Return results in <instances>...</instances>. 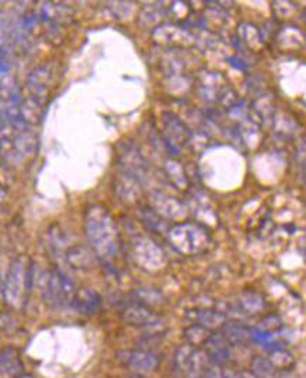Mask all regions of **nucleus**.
I'll use <instances>...</instances> for the list:
<instances>
[{
    "label": "nucleus",
    "mask_w": 306,
    "mask_h": 378,
    "mask_svg": "<svg viewBox=\"0 0 306 378\" xmlns=\"http://www.w3.org/2000/svg\"><path fill=\"white\" fill-rule=\"evenodd\" d=\"M84 231L92 252L103 262H112L119 249L118 228L112 215L102 205H90L84 218Z\"/></svg>",
    "instance_id": "1"
},
{
    "label": "nucleus",
    "mask_w": 306,
    "mask_h": 378,
    "mask_svg": "<svg viewBox=\"0 0 306 378\" xmlns=\"http://www.w3.org/2000/svg\"><path fill=\"white\" fill-rule=\"evenodd\" d=\"M169 239L178 252L187 256L204 253L211 244L210 234L201 225L184 223L169 230Z\"/></svg>",
    "instance_id": "2"
},
{
    "label": "nucleus",
    "mask_w": 306,
    "mask_h": 378,
    "mask_svg": "<svg viewBox=\"0 0 306 378\" xmlns=\"http://www.w3.org/2000/svg\"><path fill=\"white\" fill-rule=\"evenodd\" d=\"M211 365L202 349L184 345L175 354V366L184 378H205Z\"/></svg>",
    "instance_id": "3"
},
{
    "label": "nucleus",
    "mask_w": 306,
    "mask_h": 378,
    "mask_svg": "<svg viewBox=\"0 0 306 378\" xmlns=\"http://www.w3.org/2000/svg\"><path fill=\"white\" fill-rule=\"evenodd\" d=\"M133 259L146 270H160L166 263L162 249L151 239L144 238L133 242Z\"/></svg>",
    "instance_id": "4"
},
{
    "label": "nucleus",
    "mask_w": 306,
    "mask_h": 378,
    "mask_svg": "<svg viewBox=\"0 0 306 378\" xmlns=\"http://www.w3.org/2000/svg\"><path fill=\"white\" fill-rule=\"evenodd\" d=\"M118 359L121 363L131 369L135 374H149L153 372V370L160 366V360L153 352L149 351H127V352H119Z\"/></svg>",
    "instance_id": "5"
},
{
    "label": "nucleus",
    "mask_w": 306,
    "mask_h": 378,
    "mask_svg": "<svg viewBox=\"0 0 306 378\" xmlns=\"http://www.w3.org/2000/svg\"><path fill=\"white\" fill-rule=\"evenodd\" d=\"M75 292L77 290L74 283L68 276L63 274L61 271H57L52 274L51 282H49V296L52 299V303L59 306L73 305Z\"/></svg>",
    "instance_id": "6"
},
{
    "label": "nucleus",
    "mask_w": 306,
    "mask_h": 378,
    "mask_svg": "<svg viewBox=\"0 0 306 378\" xmlns=\"http://www.w3.org/2000/svg\"><path fill=\"white\" fill-rule=\"evenodd\" d=\"M213 365L224 366L231 359V345L220 332L213 331L201 348Z\"/></svg>",
    "instance_id": "7"
},
{
    "label": "nucleus",
    "mask_w": 306,
    "mask_h": 378,
    "mask_svg": "<svg viewBox=\"0 0 306 378\" xmlns=\"http://www.w3.org/2000/svg\"><path fill=\"white\" fill-rule=\"evenodd\" d=\"M73 306L78 312L90 316V314H95L99 308H102V296L92 288L77 290L74 301H73Z\"/></svg>",
    "instance_id": "8"
},
{
    "label": "nucleus",
    "mask_w": 306,
    "mask_h": 378,
    "mask_svg": "<svg viewBox=\"0 0 306 378\" xmlns=\"http://www.w3.org/2000/svg\"><path fill=\"white\" fill-rule=\"evenodd\" d=\"M123 320L126 323L133 325V326H147V325H155L158 320H156L155 312L149 310L146 305L141 303H133L129 305L123 311Z\"/></svg>",
    "instance_id": "9"
},
{
    "label": "nucleus",
    "mask_w": 306,
    "mask_h": 378,
    "mask_svg": "<svg viewBox=\"0 0 306 378\" xmlns=\"http://www.w3.org/2000/svg\"><path fill=\"white\" fill-rule=\"evenodd\" d=\"M219 332L224 335L225 340L229 341L230 345H236V346H244L247 343H250L253 334L251 331L245 328L239 322H231V320H227V322L220 328Z\"/></svg>",
    "instance_id": "10"
},
{
    "label": "nucleus",
    "mask_w": 306,
    "mask_h": 378,
    "mask_svg": "<svg viewBox=\"0 0 306 378\" xmlns=\"http://www.w3.org/2000/svg\"><path fill=\"white\" fill-rule=\"evenodd\" d=\"M155 211L160 213V216L162 219H170V220H180L187 216V207L184 205L181 201L173 198H162L160 201H156L155 204Z\"/></svg>",
    "instance_id": "11"
},
{
    "label": "nucleus",
    "mask_w": 306,
    "mask_h": 378,
    "mask_svg": "<svg viewBox=\"0 0 306 378\" xmlns=\"http://www.w3.org/2000/svg\"><path fill=\"white\" fill-rule=\"evenodd\" d=\"M189 316H191V320H193L195 325L207 328L210 331H219L222 325L227 322V317L224 314L216 312L213 310H196L191 311Z\"/></svg>",
    "instance_id": "12"
},
{
    "label": "nucleus",
    "mask_w": 306,
    "mask_h": 378,
    "mask_svg": "<svg viewBox=\"0 0 306 378\" xmlns=\"http://www.w3.org/2000/svg\"><path fill=\"white\" fill-rule=\"evenodd\" d=\"M66 262L74 270H88L92 263V253L80 244H74L66 252Z\"/></svg>",
    "instance_id": "13"
},
{
    "label": "nucleus",
    "mask_w": 306,
    "mask_h": 378,
    "mask_svg": "<svg viewBox=\"0 0 306 378\" xmlns=\"http://www.w3.org/2000/svg\"><path fill=\"white\" fill-rule=\"evenodd\" d=\"M172 120H173V123L172 121H169L167 117L164 115V124L169 126V129H167L169 140L175 146H184L190 137L187 127L184 126L180 120H176L173 115H172Z\"/></svg>",
    "instance_id": "14"
},
{
    "label": "nucleus",
    "mask_w": 306,
    "mask_h": 378,
    "mask_svg": "<svg viewBox=\"0 0 306 378\" xmlns=\"http://www.w3.org/2000/svg\"><path fill=\"white\" fill-rule=\"evenodd\" d=\"M213 331L207 330V328L204 326H199V325H193V326H189L186 332H184V337H186L187 340V345H191L195 348H199L201 349L205 343V340L209 339V335L211 334Z\"/></svg>",
    "instance_id": "15"
},
{
    "label": "nucleus",
    "mask_w": 306,
    "mask_h": 378,
    "mask_svg": "<svg viewBox=\"0 0 306 378\" xmlns=\"http://www.w3.org/2000/svg\"><path fill=\"white\" fill-rule=\"evenodd\" d=\"M251 369L253 374L259 378H271L276 372V366L273 363L267 359H262V357H256V359H253Z\"/></svg>",
    "instance_id": "16"
},
{
    "label": "nucleus",
    "mask_w": 306,
    "mask_h": 378,
    "mask_svg": "<svg viewBox=\"0 0 306 378\" xmlns=\"http://www.w3.org/2000/svg\"><path fill=\"white\" fill-rule=\"evenodd\" d=\"M205 378H225V369L222 366L218 365H210L209 370H207V377Z\"/></svg>",
    "instance_id": "17"
},
{
    "label": "nucleus",
    "mask_w": 306,
    "mask_h": 378,
    "mask_svg": "<svg viewBox=\"0 0 306 378\" xmlns=\"http://www.w3.org/2000/svg\"><path fill=\"white\" fill-rule=\"evenodd\" d=\"M238 378H259V377H256L253 372H238Z\"/></svg>",
    "instance_id": "18"
}]
</instances>
